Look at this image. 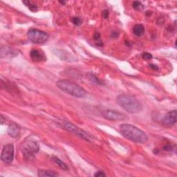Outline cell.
I'll list each match as a JSON object with an SVG mask.
<instances>
[{
    "mask_svg": "<svg viewBox=\"0 0 177 177\" xmlns=\"http://www.w3.org/2000/svg\"><path fill=\"white\" fill-rule=\"evenodd\" d=\"M120 132L124 137L136 143H145L147 141V134L142 130L129 124H122L120 125Z\"/></svg>",
    "mask_w": 177,
    "mask_h": 177,
    "instance_id": "1",
    "label": "cell"
},
{
    "mask_svg": "<svg viewBox=\"0 0 177 177\" xmlns=\"http://www.w3.org/2000/svg\"><path fill=\"white\" fill-rule=\"evenodd\" d=\"M116 101L121 107L130 114L139 113L143 109L141 103L139 100L131 95H120L117 98Z\"/></svg>",
    "mask_w": 177,
    "mask_h": 177,
    "instance_id": "2",
    "label": "cell"
},
{
    "mask_svg": "<svg viewBox=\"0 0 177 177\" xmlns=\"http://www.w3.org/2000/svg\"><path fill=\"white\" fill-rule=\"evenodd\" d=\"M57 86L64 92L75 98H84L87 96V92L80 85L68 80H60L57 82Z\"/></svg>",
    "mask_w": 177,
    "mask_h": 177,
    "instance_id": "3",
    "label": "cell"
},
{
    "mask_svg": "<svg viewBox=\"0 0 177 177\" xmlns=\"http://www.w3.org/2000/svg\"><path fill=\"white\" fill-rule=\"evenodd\" d=\"M40 150V146L35 140L27 139L22 145V152L26 160H30L34 157L36 153Z\"/></svg>",
    "mask_w": 177,
    "mask_h": 177,
    "instance_id": "4",
    "label": "cell"
},
{
    "mask_svg": "<svg viewBox=\"0 0 177 177\" xmlns=\"http://www.w3.org/2000/svg\"><path fill=\"white\" fill-rule=\"evenodd\" d=\"M60 125L62 127V128L67 130L68 132H70L74 134L79 137L82 138V139H85L87 141H92L93 140V137L90 136L89 134H88L87 132L83 131L82 129H80L79 127L75 126L71 123H70L69 121H62L60 123Z\"/></svg>",
    "mask_w": 177,
    "mask_h": 177,
    "instance_id": "5",
    "label": "cell"
},
{
    "mask_svg": "<svg viewBox=\"0 0 177 177\" xmlns=\"http://www.w3.org/2000/svg\"><path fill=\"white\" fill-rule=\"evenodd\" d=\"M27 36L31 42L35 44H42L49 39V35L44 31L31 28L27 33Z\"/></svg>",
    "mask_w": 177,
    "mask_h": 177,
    "instance_id": "6",
    "label": "cell"
},
{
    "mask_svg": "<svg viewBox=\"0 0 177 177\" xmlns=\"http://www.w3.org/2000/svg\"><path fill=\"white\" fill-rule=\"evenodd\" d=\"M102 115L105 118L111 121H122L127 118L125 114L115 110H110V109L103 111Z\"/></svg>",
    "mask_w": 177,
    "mask_h": 177,
    "instance_id": "7",
    "label": "cell"
},
{
    "mask_svg": "<svg viewBox=\"0 0 177 177\" xmlns=\"http://www.w3.org/2000/svg\"><path fill=\"white\" fill-rule=\"evenodd\" d=\"M14 147L12 144L6 145L1 154V159L5 163H10L13 161Z\"/></svg>",
    "mask_w": 177,
    "mask_h": 177,
    "instance_id": "8",
    "label": "cell"
},
{
    "mask_svg": "<svg viewBox=\"0 0 177 177\" xmlns=\"http://www.w3.org/2000/svg\"><path fill=\"white\" fill-rule=\"evenodd\" d=\"M177 119V112L176 110H172L169 112L164 116L162 120V123L165 126L171 127L174 125L176 123Z\"/></svg>",
    "mask_w": 177,
    "mask_h": 177,
    "instance_id": "9",
    "label": "cell"
},
{
    "mask_svg": "<svg viewBox=\"0 0 177 177\" xmlns=\"http://www.w3.org/2000/svg\"><path fill=\"white\" fill-rule=\"evenodd\" d=\"M31 58L33 61L39 62L46 60V56L42 51L38 49H32L30 53Z\"/></svg>",
    "mask_w": 177,
    "mask_h": 177,
    "instance_id": "10",
    "label": "cell"
},
{
    "mask_svg": "<svg viewBox=\"0 0 177 177\" xmlns=\"http://www.w3.org/2000/svg\"><path fill=\"white\" fill-rule=\"evenodd\" d=\"M20 133V129L17 124L13 123L10 124L8 128V134L12 138H17L19 136Z\"/></svg>",
    "mask_w": 177,
    "mask_h": 177,
    "instance_id": "11",
    "label": "cell"
},
{
    "mask_svg": "<svg viewBox=\"0 0 177 177\" xmlns=\"http://www.w3.org/2000/svg\"><path fill=\"white\" fill-rule=\"evenodd\" d=\"M133 33L136 36H141L145 33V28L142 24H136L133 28Z\"/></svg>",
    "mask_w": 177,
    "mask_h": 177,
    "instance_id": "12",
    "label": "cell"
},
{
    "mask_svg": "<svg viewBox=\"0 0 177 177\" xmlns=\"http://www.w3.org/2000/svg\"><path fill=\"white\" fill-rule=\"evenodd\" d=\"M52 161H53V162L56 163L60 168H61L62 170H69L68 166H67L66 164L63 162V161L60 159V158L57 157H52Z\"/></svg>",
    "mask_w": 177,
    "mask_h": 177,
    "instance_id": "13",
    "label": "cell"
},
{
    "mask_svg": "<svg viewBox=\"0 0 177 177\" xmlns=\"http://www.w3.org/2000/svg\"><path fill=\"white\" fill-rule=\"evenodd\" d=\"M38 176L40 177H54L58 176V174L50 170H39Z\"/></svg>",
    "mask_w": 177,
    "mask_h": 177,
    "instance_id": "14",
    "label": "cell"
},
{
    "mask_svg": "<svg viewBox=\"0 0 177 177\" xmlns=\"http://www.w3.org/2000/svg\"><path fill=\"white\" fill-rule=\"evenodd\" d=\"M23 3H24L32 12H36L38 9L37 5H36L34 2H32L31 1H24Z\"/></svg>",
    "mask_w": 177,
    "mask_h": 177,
    "instance_id": "15",
    "label": "cell"
},
{
    "mask_svg": "<svg viewBox=\"0 0 177 177\" xmlns=\"http://www.w3.org/2000/svg\"><path fill=\"white\" fill-rule=\"evenodd\" d=\"M132 6L133 8L135 10H142L143 9V4L140 3V2H134V3H133L132 4Z\"/></svg>",
    "mask_w": 177,
    "mask_h": 177,
    "instance_id": "16",
    "label": "cell"
},
{
    "mask_svg": "<svg viewBox=\"0 0 177 177\" xmlns=\"http://www.w3.org/2000/svg\"><path fill=\"white\" fill-rule=\"evenodd\" d=\"M71 21H72L73 24H74L76 26H80L82 24V20L80 19L79 17H74L72 18Z\"/></svg>",
    "mask_w": 177,
    "mask_h": 177,
    "instance_id": "17",
    "label": "cell"
},
{
    "mask_svg": "<svg viewBox=\"0 0 177 177\" xmlns=\"http://www.w3.org/2000/svg\"><path fill=\"white\" fill-rule=\"evenodd\" d=\"M142 58L145 60H149L152 58V55L150 53H147V52H145L142 54Z\"/></svg>",
    "mask_w": 177,
    "mask_h": 177,
    "instance_id": "18",
    "label": "cell"
},
{
    "mask_svg": "<svg viewBox=\"0 0 177 177\" xmlns=\"http://www.w3.org/2000/svg\"><path fill=\"white\" fill-rule=\"evenodd\" d=\"M95 176H97V177H103V176H106V174L103 172V171H98L97 172H96L94 174Z\"/></svg>",
    "mask_w": 177,
    "mask_h": 177,
    "instance_id": "19",
    "label": "cell"
},
{
    "mask_svg": "<svg viewBox=\"0 0 177 177\" xmlns=\"http://www.w3.org/2000/svg\"><path fill=\"white\" fill-rule=\"evenodd\" d=\"M163 149L164 151H167V152H168V151H172V147L170 145H164L163 147Z\"/></svg>",
    "mask_w": 177,
    "mask_h": 177,
    "instance_id": "20",
    "label": "cell"
},
{
    "mask_svg": "<svg viewBox=\"0 0 177 177\" xmlns=\"http://www.w3.org/2000/svg\"><path fill=\"white\" fill-rule=\"evenodd\" d=\"M109 11L107 10H104L103 13H102V15L103 18H105V19H107V18H108L109 17Z\"/></svg>",
    "mask_w": 177,
    "mask_h": 177,
    "instance_id": "21",
    "label": "cell"
},
{
    "mask_svg": "<svg viewBox=\"0 0 177 177\" xmlns=\"http://www.w3.org/2000/svg\"><path fill=\"white\" fill-rule=\"evenodd\" d=\"M100 38V35L99 33H95L93 35V39H95L96 40H99Z\"/></svg>",
    "mask_w": 177,
    "mask_h": 177,
    "instance_id": "22",
    "label": "cell"
},
{
    "mask_svg": "<svg viewBox=\"0 0 177 177\" xmlns=\"http://www.w3.org/2000/svg\"><path fill=\"white\" fill-rule=\"evenodd\" d=\"M150 67L151 69H152L153 70H154V71H158V67L157 66V65H155V64H150Z\"/></svg>",
    "mask_w": 177,
    "mask_h": 177,
    "instance_id": "23",
    "label": "cell"
}]
</instances>
